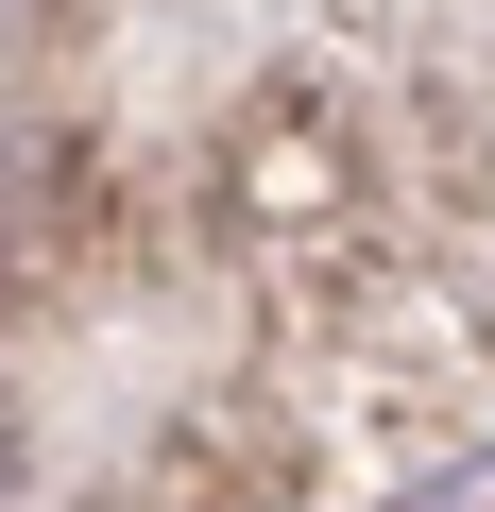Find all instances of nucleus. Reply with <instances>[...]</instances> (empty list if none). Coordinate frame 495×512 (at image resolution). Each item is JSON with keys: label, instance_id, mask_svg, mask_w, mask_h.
<instances>
[{"label": "nucleus", "instance_id": "nucleus-1", "mask_svg": "<svg viewBox=\"0 0 495 512\" xmlns=\"http://www.w3.org/2000/svg\"><path fill=\"white\" fill-rule=\"evenodd\" d=\"M188 222L239 256V274H274V291H308V274L342 291V274H376V137L325 86H257V103L205 137Z\"/></svg>", "mask_w": 495, "mask_h": 512}]
</instances>
